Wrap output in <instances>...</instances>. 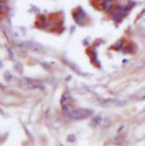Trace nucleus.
Wrapping results in <instances>:
<instances>
[{
	"mask_svg": "<svg viewBox=\"0 0 145 146\" xmlns=\"http://www.w3.org/2000/svg\"><path fill=\"white\" fill-rule=\"evenodd\" d=\"M133 48H132V45H128V46H126V48H124L122 49V52L124 53H133Z\"/></svg>",
	"mask_w": 145,
	"mask_h": 146,
	"instance_id": "6e6552de",
	"label": "nucleus"
},
{
	"mask_svg": "<svg viewBox=\"0 0 145 146\" xmlns=\"http://www.w3.org/2000/svg\"><path fill=\"white\" fill-rule=\"evenodd\" d=\"M100 122H101V117H100V115H96V117L93 119V121H92V126H93V127H96V126L100 125Z\"/></svg>",
	"mask_w": 145,
	"mask_h": 146,
	"instance_id": "423d86ee",
	"label": "nucleus"
},
{
	"mask_svg": "<svg viewBox=\"0 0 145 146\" xmlns=\"http://www.w3.org/2000/svg\"><path fill=\"white\" fill-rule=\"evenodd\" d=\"M142 100H145V95L143 96V98H142Z\"/></svg>",
	"mask_w": 145,
	"mask_h": 146,
	"instance_id": "1a4fd4ad",
	"label": "nucleus"
},
{
	"mask_svg": "<svg viewBox=\"0 0 145 146\" xmlns=\"http://www.w3.org/2000/svg\"><path fill=\"white\" fill-rule=\"evenodd\" d=\"M7 11V6L3 0H0V13H6Z\"/></svg>",
	"mask_w": 145,
	"mask_h": 146,
	"instance_id": "0eeeda50",
	"label": "nucleus"
},
{
	"mask_svg": "<svg viewBox=\"0 0 145 146\" xmlns=\"http://www.w3.org/2000/svg\"><path fill=\"white\" fill-rule=\"evenodd\" d=\"M26 85L30 87V88H40V90H44V85L35 82V80H31V79H27L26 80Z\"/></svg>",
	"mask_w": 145,
	"mask_h": 146,
	"instance_id": "20e7f679",
	"label": "nucleus"
},
{
	"mask_svg": "<svg viewBox=\"0 0 145 146\" xmlns=\"http://www.w3.org/2000/svg\"><path fill=\"white\" fill-rule=\"evenodd\" d=\"M102 9L106 13H112L116 10V6H114V0H103L101 3Z\"/></svg>",
	"mask_w": 145,
	"mask_h": 146,
	"instance_id": "f03ea898",
	"label": "nucleus"
},
{
	"mask_svg": "<svg viewBox=\"0 0 145 146\" xmlns=\"http://www.w3.org/2000/svg\"><path fill=\"white\" fill-rule=\"evenodd\" d=\"M24 45H25L27 49H30V50H33V51H36V52H41V51H44V48H43L41 44H39V43L27 42V43H25Z\"/></svg>",
	"mask_w": 145,
	"mask_h": 146,
	"instance_id": "7ed1b4c3",
	"label": "nucleus"
},
{
	"mask_svg": "<svg viewBox=\"0 0 145 146\" xmlns=\"http://www.w3.org/2000/svg\"><path fill=\"white\" fill-rule=\"evenodd\" d=\"M75 21L78 23V24H83L84 23V21L86 19V15H85V13L83 11V10H78L76 14H75Z\"/></svg>",
	"mask_w": 145,
	"mask_h": 146,
	"instance_id": "39448f33",
	"label": "nucleus"
},
{
	"mask_svg": "<svg viewBox=\"0 0 145 146\" xmlns=\"http://www.w3.org/2000/svg\"><path fill=\"white\" fill-rule=\"evenodd\" d=\"M93 111L88 109H72L68 110V115L72 120H82L92 115Z\"/></svg>",
	"mask_w": 145,
	"mask_h": 146,
	"instance_id": "f257e3e1",
	"label": "nucleus"
}]
</instances>
